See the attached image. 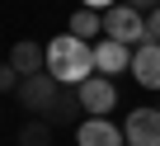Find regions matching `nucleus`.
I'll return each instance as SVG.
<instances>
[{"mask_svg":"<svg viewBox=\"0 0 160 146\" xmlns=\"http://www.w3.org/2000/svg\"><path fill=\"white\" fill-rule=\"evenodd\" d=\"M127 66H132V47H127V43L104 38V43L94 47V71H99V76H118V71H127Z\"/></svg>","mask_w":160,"mask_h":146,"instance_id":"6e6552de","label":"nucleus"},{"mask_svg":"<svg viewBox=\"0 0 160 146\" xmlns=\"http://www.w3.org/2000/svg\"><path fill=\"white\" fill-rule=\"evenodd\" d=\"M47 71H52L61 85H85L94 76V47L85 38H75V33L52 38L47 43Z\"/></svg>","mask_w":160,"mask_h":146,"instance_id":"f257e3e1","label":"nucleus"},{"mask_svg":"<svg viewBox=\"0 0 160 146\" xmlns=\"http://www.w3.org/2000/svg\"><path fill=\"white\" fill-rule=\"evenodd\" d=\"M19 146H52V118H28L19 127Z\"/></svg>","mask_w":160,"mask_h":146,"instance_id":"9d476101","label":"nucleus"},{"mask_svg":"<svg viewBox=\"0 0 160 146\" xmlns=\"http://www.w3.org/2000/svg\"><path fill=\"white\" fill-rule=\"evenodd\" d=\"M5 90H19V71L10 61H0V94H5Z\"/></svg>","mask_w":160,"mask_h":146,"instance_id":"f8f14e48","label":"nucleus"},{"mask_svg":"<svg viewBox=\"0 0 160 146\" xmlns=\"http://www.w3.org/2000/svg\"><path fill=\"white\" fill-rule=\"evenodd\" d=\"M19 99H24L28 113H38V118H57V108H61V80L52 76V71H33V76L19 80Z\"/></svg>","mask_w":160,"mask_h":146,"instance_id":"f03ea898","label":"nucleus"},{"mask_svg":"<svg viewBox=\"0 0 160 146\" xmlns=\"http://www.w3.org/2000/svg\"><path fill=\"white\" fill-rule=\"evenodd\" d=\"M90 10H113V0H85Z\"/></svg>","mask_w":160,"mask_h":146,"instance_id":"2eb2a0df","label":"nucleus"},{"mask_svg":"<svg viewBox=\"0 0 160 146\" xmlns=\"http://www.w3.org/2000/svg\"><path fill=\"white\" fill-rule=\"evenodd\" d=\"M99 28H104V14L90 10V5H80V10L71 14V33H75V38H94Z\"/></svg>","mask_w":160,"mask_h":146,"instance_id":"9b49d317","label":"nucleus"},{"mask_svg":"<svg viewBox=\"0 0 160 146\" xmlns=\"http://www.w3.org/2000/svg\"><path fill=\"white\" fill-rule=\"evenodd\" d=\"M10 66L19 71V76H33L38 66H47V47H38V43H28V38H19V43L10 47Z\"/></svg>","mask_w":160,"mask_h":146,"instance_id":"1a4fd4ad","label":"nucleus"},{"mask_svg":"<svg viewBox=\"0 0 160 146\" xmlns=\"http://www.w3.org/2000/svg\"><path fill=\"white\" fill-rule=\"evenodd\" d=\"M104 38H118V43H127V47L151 43V33H146V14L132 10V5H113V10H104Z\"/></svg>","mask_w":160,"mask_h":146,"instance_id":"7ed1b4c3","label":"nucleus"},{"mask_svg":"<svg viewBox=\"0 0 160 146\" xmlns=\"http://www.w3.org/2000/svg\"><path fill=\"white\" fill-rule=\"evenodd\" d=\"M122 132H127V146H160V108H132Z\"/></svg>","mask_w":160,"mask_h":146,"instance_id":"39448f33","label":"nucleus"},{"mask_svg":"<svg viewBox=\"0 0 160 146\" xmlns=\"http://www.w3.org/2000/svg\"><path fill=\"white\" fill-rule=\"evenodd\" d=\"M132 80L137 85H146V90H160V43H141L137 52H132Z\"/></svg>","mask_w":160,"mask_h":146,"instance_id":"423d86ee","label":"nucleus"},{"mask_svg":"<svg viewBox=\"0 0 160 146\" xmlns=\"http://www.w3.org/2000/svg\"><path fill=\"white\" fill-rule=\"evenodd\" d=\"M146 33H151V43H160V10L146 14Z\"/></svg>","mask_w":160,"mask_h":146,"instance_id":"ddd939ff","label":"nucleus"},{"mask_svg":"<svg viewBox=\"0 0 160 146\" xmlns=\"http://www.w3.org/2000/svg\"><path fill=\"white\" fill-rule=\"evenodd\" d=\"M122 5H132V10H141V14H151V10H160V0H122Z\"/></svg>","mask_w":160,"mask_h":146,"instance_id":"4468645a","label":"nucleus"},{"mask_svg":"<svg viewBox=\"0 0 160 146\" xmlns=\"http://www.w3.org/2000/svg\"><path fill=\"white\" fill-rule=\"evenodd\" d=\"M75 141L80 146H127V132L113 127L108 118H85V123L75 127Z\"/></svg>","mask_w":160,"mask_h":146,"instance_id":"0eeeda50","label":"nucleus"},{"mask_svg":"<svg viewBox=\"0 0 160 146\" xmlns=\"http://www.w3.org/2000/svg\"><path fill=\"white\" fill-rule=\"evenodd\" d=\"M75 94H80V108H85L90 118H104V113L118 104V85H113L108 76H90L85 85H75Z\"/></svg>","mask_w":160,"mask_h":146,"instance_id":"20e7f679","label":"nucleus"}]
</instances>
